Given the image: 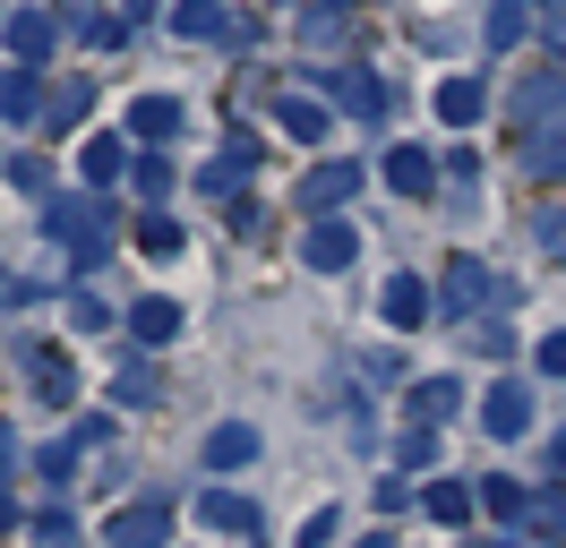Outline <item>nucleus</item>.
<instances>
[{
	"label": "nucleus",
	"instance_id": "obj_1",
	"mask_svg": "<svg viewBox=\"0 0 566 548\" xmlns=\"http://www.w3.org/2000/svg\"><path fill=\"white\" fill-rule=\"evenodd\" d=\"M558 112H566V61L532 68L524 86H515V103H506V120H515V129H524V137H541V129H549V120H558Z\"/></svg>",
	"mask_w": 566,
	"mask_h": 548
},
{
	"label": "nucleus",
	"instance_id": "obj_2",
	"mask_svg": "<svg viewBox=\"0 0 566 548\" xmlns=\"http://www.w3.org/2000/svg\"><path fill=\"white\" fill-rule=\"evenodd\" d=\"M104 540L112 548H164L172 540V497H146V506H120L104 523Z\"/></svg>",
	"mask_w": 566,
	"mask_h": 548
},
{
	"label": "nucleus",
	"instance_id": "obj_3",
	"mask_svg": "<svg viewBox=\"0 0 566 548\" xmlns=\"http://www.w3.org/2000/svg\"><path fill=\"white\" fill-rule=\"evenodd\" d=\"M344 198H360V164H318V171H301V189H292V205H310V214H335Z\"/></svg>",
	"mask_w": 566,
	"mask_h": 548
},
{
	"label": "nucleus",
	"instance_id": "obj_4",
	"mask_svg": "<svg viewBox=\"0 0 566 548\" xmlns=\"http://www.w3.org/2000/svg\"><path fill=\"white\" fill-rule=\"evenodd\" d=\"M301 257H310L318 274H344V266L360 257V232H353V223H335V214H318V223H310V240H301Z\"/></svg>",
	"mask_w": 566,
	"mask_h": 548
},
{
	"label": "nucleus",
	"instance_id": "obj_5",
	"mask_svg": "<svg viewBox=\"0 0 566 548\" xmlns=\"http://www.w3.org/2000/svg\"><path fill=\"white\" fill-rule=\"evenodd\" d=\"M497 301H506V283H497L481 257H455V266H447V308H472V317H481V308H497Z\"/></svg>",
	"mask_w": 566,
	"mask_h": 548
},
{
	"label": "nucleus",
	"instance_id": "obj_6",
	"mask_svg": "<svg viewBox=\"0 0 566 548\" xmlns=\"http://www.w3.org/2000/svg\"><path fill=\"white\" fill-rule=\"evenodd\" d=\"M52 43H61V18L9 9V52H18V68H43V61H52Z\"/></svg>",
	"mask_w": 566,
	"mask_h": 548
},
{
	"label": "nucleus",
	"instance_id": "obj_7",
	"mask_svg": "<svg viewBox=\"0 0 566 548\" xmlns=\"http://www.w3.org/2000/svg\"><path fill=\"white\" fill-rule=\"evenodd\" d=\"M378 308H387L395 335H412V326H429V308H438V292H429L421 274H395L387 292H378Z\"/></svg>",
	"mask_w": 566,
	"mask_h": 548
},
{
	"label": "nucleus",
	"instance_id": "obj_8",
	"mask_svg": "<svg viewBox=\"0 0 566 548\" xmlns=\"http://www.w3.org/2000/svg\"><path fill=\"white\" fill-rule=\"evenodd\" d=\"M481 429H490V438H524V429H532V386H515V377H506V386H490Z\"/></svg>",
	"mask_w": 566,
	"mask_h": 548
},
{
	"label": "nucleus",
	"instance_id": "obj_9",
	"mask_svg": "<svg viewBox=\"0 0 566 548\" xmlns=\"http://www.w3.org/2000/svg\"><path fill=\"white\" fill-rule=\"evenodd\" d=\"M198 523H207V531H232V540H249V531H258V506H249L241 488H207V497H198Z\"/></svg>",
	"mask_w": 566,
	"mask_h": 548
},
{
	"label": "nucleus",
	"instance_id": "obj_10",
	"mask_svg": "<svg viewBox=\"0 0 566 548\" xmlns=\"http://www.w3.org/2000/svg\"><path fill=\"white\" fill-rule=\"evenodd\" d=\"M481 112H490V86H481V77H447V86H438V120H447V129H481Z\"/></svg>",
	"mask_w": 566,
	"mask_h": 548
},
{
	"label": "nucleus",
	"instance_id": "obj_11",
	"mask_svg": "<svg viewBox=\"0 0 566 548\" xmlns=\"http://www.w3.org/2000/svg\"><path fill=\"white\" fill-rule=\"evenodd\" d=\"M249 164H258V137H232V155H223V164H207V171H198V189H207V198H241Z\"/></svg>",
	"mask_w": 566,
	"mask_h": 548
},
{
	"label": "nucleus",
	"instance_id": "obj_12",
	"mask_svg": "<svg viewBox=\"0 0 566 548\" xmlns=\"http://www.w3.org/2000/svg\"><path fill=\"white\" fill-rule=\"evenodd\" d=\"M387 189L395 198H429V189H438V164H429L421 146H395L387 155Z\"/></svg>",
	"mask_w": 566,
	"mask_h": 548
},
{
	"label": "nucleus",
	"instance_id": "obj_13",
	"mask_svg": "<svg viewBox=\"0 0 566 548\" xmlns=\"http://www.w3.org/2000/svg\"><path fill=\"white\" fill-rule=\"evenodd\" d=\"M421 506H429V523H447V531H455V523H472L481 488H463V479H429V488H421Z\"/></svg>",
	"mask_w": 566,
	"mask_h": 548
},
{
	"label": "nucleus",
	"instance_id": "obj_14",
	"mask_svg": "<svg viewBox=\"0 0 566 548\" xmlns=\"http://www.w3.org/2000/svg\"><path fill=\"white\" fill-rule=\"evenodd\" d=\"M207 463H214V472H241V463H258V429H249V420H223V429L207 438Z\"/></svg>",
	"mask_w": 566,
	"mask_h": 548
},
{
	"label": "nucleus",
	"instance_id": "obj_15",
	"mask_svg": "<svg viewBox=\"0 0 566 548\" xmlns=\"http://www.w3.org/2000/svg\"><path fill=\"white\" fill-rule=\"evenodd\" d=\"M172 34L214 43V34H232V9H223V0H180V9H172Z\"/></svg>",
	"mask_w": 566,
	"mask_h": 548
},
{
	"label": "nucleus",
	"instance_id": "obj_16",
	"mask_svg": "<svg viewBox=\"0 0 566 548\" xmlns=\"http://www.w3.org/2000/svg\"><path fill=\"white\" fill-rule=\"evenodd\" d=\"M172 129H180V103H172V95H138V103H129V137L164 146Z\"/></svg>",
	"mask_w": 566,
	"mask_h": 548
},
{
	"label": "nucleus",
	"instance_id": "obj_17",
	"mask_svg": "<svg viewBox=\"0 0 566 548\" xmlns=\"http://www.w3.org/2000/svg\"><path fill=\"white\" fill-rule=\"evenodd\" d=\"M43 112V77L35 68H9V77H0V120H35Z\"/></svg>",
	"mask_w": 566,
	"mask_h": 548
},
{
	"label": "nucleus",
	"instance_id": "obj_18",
	"mask_svg": "<svg viewBox=\"0 0 566 548\" xmlns=\"http://www.w3.org/2000/svg\"><path fill=\"white\" fill-rule=\"evenodd\" d=\"M310 77H318L326 95H344L353 112H378V103H387V95H378V77H360V68H310Z\"/></svg>",
	"mask_w": 566,
	"mask_h": 548
},
{
	"label": "nucleus",
	"instance_id": "obj_19",
	"mask_svg": "<svg viewBox=\"0 0 566 548\" xmlns=\"http://www.w3.org/2000/svg\"><path fill=\"white\" fill-rule=\"evenodd\" d=\"M77 171H86L95 189H112V180L129 171V155H120V137H86V155H77Z\"/></svg>",
	"mask_w": 566,
	"mask_h": 548
},
{
	"label": "nucleus",
	"instance_id": "obj_20",
	"mask_svg": "<svg viewBox=\"0 0 566 548\" xmlns=\"http://www.w3.org/2000/svg\"><path fill=\"white\" fill-rule=\"evenodd\" d=\"M412 411H421L429 429H438L447 411H463V386H455V377H421V386H412Z\"/></svg>",
	"mask_w": 566,
	"mask_h": 548
},
{
	"label": "nucleus",
	"instance_id": "obj_21",
	"mask_svg": "<svg viewBox=\"0 0 566 548\" xmlns=\"http://www.w3.org/2000/svg\"><path fill=\"white\" fill-rule=\"evenodd\" d=\"M129 335H138V342H172L180 335V308L172 301H138V308H129Z\"/></svg>",
	"mask_w": 566,
	"mask_h": 548
},
{
	"label": "nucleus",
	"instance_id": "obj_22",
	"mask_svg": "<svg viewBox=\"0 0 566 548\" xmlns=\"http://www.w3.org/2000/svg\"><path fill=\"white\" fill-rule=\"evenodd\" d=\"M524 0H490V18H481V34H490V52H506V43H524Z\"/></svg>",
	"mask_w": 566,
	"mask_h": 548
},
{
	"label": "nucleus",
	"instance_id": "obj_23",
	"mask_svg": "<svg viewBox=\"0 0 566 548\" xmlns=\"http://www.w3.org/2000/svg\"><path fill=\"white\" fill-rule=\"evenodd\" d=\"M275 120H283V137H326V103L283 95V103H275Z\"/></svg>",
	"mask_w": 566,
	"mask_h": 548
},
{
	"label": "nucleus",
	"instance_id": "obj_24",
	"mask_svg": "<svg viewBox=\"0 0 566 548\" xmlns=\"http://www.w3.org/2000/svg\"><path fill=\"white\" fill-rule=\"evenodd\" d=\"M129 180H138V198H146V205L172 198V164H164V155H138V164H129Z\"/></svg>",
	"mask_w": 566,
	"mask_h": 548
},
{
	"label": "nucleus",
	"instance_id": "obj_25",
	"mask_svg": "<svg viewBox=\"0 0 566 548\" xmlns=\"http://www.w3.org/2000/svg\"><path fill=\"white\" fill-rule=\"evenodd\" d=\"M532 171H541V180H566V129H541V137H532Z\"/></svg>",
	"mask_w": 566,
	"mask_h": 548
},
{
	"label": "nucleus",
	"instance_id": "obj_26",
	"mask_svg": "<svg viewBox=\"0 0 566 548\" xmlns=\"http://www.w3.org/2000/svg\"><path fill=\"white\" fill-rule=\"evenodd\" d=\"M481 506L490 514H532V497L515 488V479H481Z\"/></svg>",
	"mask_w": 566,
	"mask_h": 548
},
{
	"label": "nucleus",
	"instance_id": "obj_27",
	"mask_svg": "<svg viewBox=\"0 0 566 548\" xmlns=\"http://www.w3.org/2000/svg\"><path fill=\"white\" fill-rule=\"evenodd\" d=\"M532 523L558 540V531H566V488H541V497H532Z\"/></svg>",
	"mask_w": 566,
	"mask_h": 548
},
{
	"label": "nucleus",
	"instance_id": "obj_28",
	"mask_svg": "<svg viewBox=\"0 0 566 548\" xmlns=\"http://www.w3.org/2000/svg\"><path fill=\"white\" fill-rule=\"evenodd\" d=\"M138 240L155 249V257H172V249H180V223H172V214H146V223H138Z\"/></svg>",
	"mask_w": 566,
	"mask_h": 548
},
{
	"label": "nucleus",
	"instance_id": "obj_29",
	"mask_svg": "<svg viewBox=\"0 0 566 548\" xmlns=\"http://www.w3.org/2000/svg\"><path fill=\"white\" fill-rule=\"evenodd\" d=\"M335 523H344V514H335V506H318L310 523H301V548H335Z\"/></svg>",
	"mask_w": 566,
	"mask_h": 548
},
{
	"label": "nucleus",
	"instance_id": "obj_30",
	"mask_svg": "<svg viewBox=\"0 0 566 548\" xmlns=\"http://www.w3.org/2000/svg\"><path fill=\"white\" fill-rule=\"evenodd\" d=\"M429 454H438V429H429V420H412V438H403V463H412V472H421Z\"/></svg>",
	"mask_w": 566,
	"mask_h": 548
},
{
	"label": "nucleus",
	"instance_id": "obj_31",
	"mask_svg": "<svg viewBox=\"0 0 566 548\" xmlns=\"http://www.w3.org/2000/svg\"><path fill=\"white\" fill-rule=\"evenodd\" d=\"M472 351H490V360H506V351H515V335H506V326L490 317V326H472Z\"/></svg>",
	"mask_w": 566,
	"mask_h": 548
},
{
	"label": "nucleus",
	"instance_id": "obj_32",
	"mask_svg": "<svg viewBox=\"0 0 566 548\" xmlns=\"http://www.w3.org/2000/svg\"><path fill=\"white\" fill-rule=\"evenodd\" d=\"M532 360H541V377H566V326H558V335H541V351H532Z\"/></svg>",
	"mask_w": 566,
	"mask_h": 548
},
{
	"label": "nucleus",
	"instance_id": "obj_33",
	"mask_svg": "<svg viewBox=\"0 0 566 548\" xmlns=\"http://www.w3.org/2000/svg\"><path fill=\"white\" fill-rule=\"evenodd\" d=\"M27 301H43V283H27V274H0V308H27Z\"/></svg>",
	"mask_w": 566,
	"mask_h": 548
},
{
	"label": "nucleus",
	"instance_id": "obj_34",
	"mask_svg": "<svg viewBox=\"0 0 566 548\" xmlns=\"http://www.w3.org/2000/svg\"><path fill=\"white\" fill-rule=\"evenodd\" d=\"M43 472H52V479H70V472H77V438H61V445H43Z\"/></svg>",
	"mask_w": 566,
	"mask_h": 548
},
{
	"label": "nucleus",
	"instance_id": "obj_35",
	"mask_svg": "<svg viewBox=\"0 0 566 548\" xmlns=\"http://www.w3.org/2000/svg\"><path fill=\"white\" fill-rule=\"evenodd\" d=\"M120 403H155V377H146V369H120Z\"/></svg>",
	"mask_w": 566,
	"mask_h": 548
},
{
	"label": "nucleus",
	"instance_id": "obj_36",
	"mask_svg": "<svg viewBox=\"0 0 566 548\" xmlns=\"http://www.w3.org/2000/svg\"><path fill=\"white\" fill-rule=\"evenodd\" d=\"M541 34H549V52L566 61V0H549V18H541Z\"/></svg>",
	"mask_w": 566,
	"mask_h": 548
},
{
	"label": "nucleus",
	"instance_id": "obj_37",
	"mask_svg": "<svg viewBox=\"0 0 566 548\" xmlns=\"http://www.w3.org/2000/svg\"><path fill=\"white\" fill-rule=\"evenodd\" d=\"M541 240H549V249L566 257V205H549V214H541Z\"/></svg>",
	"mask_w": 566,
	"mask_h": 548
},
{
	"label": "nucleus",
	"instance_id": "obj_38",
	"mask_svg": "<svg viewBox=\"0 0 566 548\" xmlns=\"http://www.w3.org/2000/svg\"><path fill=\"white\" fill-rule=\"evenodd\" d=\"M549 472H566V429H558V438H549Z\"/></svg>",
	"mask_w": 566,
	"mask_h": 548
},
{
	"label": "nucleus",
	"instance_id": "obj_39",
	"mask_svg": "<svg viewBox=\"0 0 566 548\" xmlns=\"http://www.w3.org/2000/svg\"><path fill=\"white\" fill-rule=\"evenodd\" d=\"M0 531H18V506H9V497H0Z\"/></svg>",
	"mask_w": 566,
	"mask_h": 548
},
{
	"label": "nucleus",
	"instance_id": "obj_40",
	"mask_svg": "<svg viewBox=\"0 0 566 548\" xmlns=\"http://www.w3.org/2000/svg\"><path fill=\"white\" fill-rule=\"evenodd\" d=\"M9 454H18V438H9V429H0V463H9Z\"/></svg>",
	"mask_w": 566,
	"mask_h": 548
},
{
	"label": "nucleus",
	"instance_id": "obj_41",
	"mask_svg": "<svg viewBox=\"0 0 566 548\" xmlns=\"http://www.w3.org/2000/svg\"><path fill=\"white\" fill-rule=\"evenodd\" d=\"M360 548H395V540H387V531H369V540H360Z\"/></svg>",
	"mask_w": 566,
	"mask_h": 548
},
{
	"label": "nucleus",
	"instance_id": "obj_42",
	"mask_svg": "<svg viewBox=\"0 0 566 548\" xmlns=\"http://www.w3.org/2000/svg\"><path fill=\"white\" fill-rule=\"evenodd\" d=\"M326 9H353V0H326Z\"/></svg>",
	"mask_w": 566,
	"mask_h": 548
},
{
	"label": "nucleus",
	"instance_id": "obj_43",
	"mask_svg": "<svg viewBox=\"0 0 566 548\" xmlns=\"http://www.w3.org/2000/svg\"><path fill=\"white\" fill-rule=\"evenodd\" d=\"M129 9H138V18H146V0H129Z\"/></svg>",
	"mask_w": 566,
	"mask_h": 548
}]
</instances>
